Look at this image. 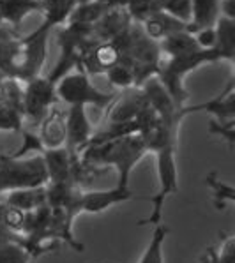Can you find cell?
Returning <instances> with one entry per match:
<instances>
[{"instance_id":"cell-1","label":"cell","mask_w":235,"mask_h":263,"mask_svg":"<svg viewBox=\"0 0 235 263\" xmlns=\"http://www.w3.org/2000/svg\"><path fill=\"white\" fill-rule=\"evenodd\" d=\"M149 152L141 135H129L122 138L88 143L80 154V164L91 166H113L117 170V187H129V177L136 163Z\"/></svg>"},{"instance_id":"cell-2","label":"cell","mask_w":235,"mask_h":263,"mask_svg":"<svg viewBox=\"0 0 235 263\" xmlns=\"http://www.w3.org/2000/svg\"><path fill=\"white\" fill-rule=\"evenodd\" d=\"M46 184L48 173L41 154L32 157H13L0 154V194L44 187Z\"/></svg>"},{"instance_id":"cell-3","label":"cell","mask_w":235,"mask_h":263,"mask_svg":"<svg viewBox=\"0 0 235 263\" xmlns=\"http://www.w3.org/2000/svg\"><path fill=\"white\" fill-rule=\"evenodd\" d=\"M157 159V193L152 198H147L152 203V210L149 217L140 221L141 226L147 224H159L163 222V207L165 200L170 194H175L179 191V170H177L175 159V143H166L156 151Z\"/></svg>"},{"instance_id":"cell-4","label":"cell","mask_w":235,"mask_h":263,"mask_svg":"<svg viewBox=\"0 0 235 263\" xmlns=\"http://www.w3.org/2000/svg\"><path fill=\"white\" fill-rule=\"evenodd\" d=\"M57 99L67 106H97L104 108L112 103V96L101 92L88 80L83 71L67 72L55 83Z\"/></svg>"},{"instance_id":"cell-5","label":"cell","mask_w":235,"mask_h":263,"mask_svg":"<svg viewBox=\"0 0 235 263\" xmlns=\"http://www.w3.org/2000/svg\"><path fill=\"white\" fill-rule=\"evenodd\" d=\"M57 94H55V85L48 82V78H35L25 82V88H23L22 96V111L23 119L30 120L34 124H41L50 108L57 104Z\"/></svg>"},{"instance_id":"cell-6","label":"cell","mask_w":235,"mask_h":263,"mask_svg":"<svg viewBox=\"0 0 235 263\" xmlns=\"http://www.w3.org/2000/svg\"><path fill=\"white\" fill-rule=\"evenodd\" d=\"M64 122H66V143H64V147L75 159H78L80 154L85 151V147L91 143L92 136H94V129L88 120L87 108L67 106Z\"/></svg>"},{"instance_id":"cell-7","label":"cell","mask_w":235,"mask_h":263,"mask_svg":"<svg viewBox=\"0 0 235 263\" xmlns=\"http://www.w3.org/2000/svg\"><path fill=\"white\" fill-rule=\"evenodd\" d=\"M136 193H133L129 187H113L108 191H88L80 194L78 210L80 214H101L104 210L112 209L113 205L125 203V201L136 200Z\"/></svg>"},{"instance_id":"cell-8","label":"cell","mask_w":235,"mask_h":263,"mask_svg":"<svg viewBox=\"0 0 235 263\" xmlns=\"http://www.w3.org/2000/svg\"><path fill=\"white\" fill-rule=\"evenodd\" d=\"M66 110H60L57 104L50 108V111L44 115V119L39 124V140L43 148H60L66 143Z\"/></svg>"},{"instance_id":"cell-9","label":"cell","mask_w":235,"mask_h":263,"mask_svg":"<svg viewBox=\"0 0 235 263\" xmlns=\"http://www.w3.org/2000/svg\"><path fill=\"white\" fill-rule=\"evenodd\" d=\"M129 25H131V18H129V14L125 13L122 6L110 7L92 25V37L99 43H108Z\"/></svg>"},{"instance_id":"cell-10","label":"cell","mask_w":235,"mask_h":263,"mask_svg":"<svg viewBox=\"0 0 235 263\" xmlns=\"http://www.w3.org/2000/svg\"><path fill=\"white\" fill-rule=\"evenodd\" d=\"M193 111H209L216 117V122H233L235 117V88H233V82L228 83V87L225 88L221 96L214 97V99L207 101L204 104H196V106L191 108H182L180 110V117L188 115V113Z\"/></svg>"},{"instance_id":"cell-11","label":"cell","mask_w":235,"mask_h":263,"mask_svg":"<svg viewBox=\"0 0 235 263\" xmlns=\"http://www.w3.org/2000/svg\"><path fill=\"white\" fill-rule=\"evenodd\" d=\"M141 28H143L145 35L156 43H161L163 39H166L172 34H175V32L188 30V27H186L184 23L179 22V20H175L173 16L166 14L165 11H157V13L149 16V18L143 22Z\"/></svg>"},{"instance_id":"cell-12","label":"cell","mask_w":235,"mask_h":263,"mask_svg":"<svg viewBox=\"0 0 235 263\" xmlns=\"http://www.w3.org/2000/svg\"><path fill=\"white\" fill-rule=\"evenodd\" d=\"M220 18V0H191V23L188 25L189 34L200 28L214 27Z\"/></svg>"},{"instance_id":"cell-13","label":"cell","mask_w":235,"mask_h":263,"mask_svg":"<svg viewBox=\"0 0 235 263\" xmlns=\"http://www.w3.org/2000/svg\"><path fill=\"white\" fill-rule=\"evenodd\" d=\"M4 203L22 214L34 212L38 209L46 207V191H44V187H35L7 193V198Z\"/></svg>"},{"instance_id":"cell-14","label":"cell","mask_w":235,"mask_h":263,"mask_svg":"<svg viewBox=\"0 0 235 263\" xmlns=\"http://www.w3.org/2000/svg\"><path fill=\"white\" fill-rule=\"evenodd\" d=\"M145 106H147V103H145L141 90L136 92V94L133 92V94L124 96L110 111V122L108 124H120V122L138 120V115Z\"/></svg>"},{"instance_id":"cell-15","label":"cell","mask_w":235,"mask_h":263,"mask_svg":"<svg viewBox=\"0 0 235 263\" xmlns=\"http://www.w3.org/2000/svg\"><path fill=\"white\" fill-rule=\"evenodd\" d=\"M43 9V0H0V22L18 27L32 11Z\"/></svg>"},{"instance_id":"cell-16","label":"cell","mask_w":235,"mask_h":263,"mask_svg":"<svg viewBox=\"0 0 235 263\" xmlns=\"http://www.w3.org/2000/svg\"><path fill=\"white\" fill-rule=\"evenodd\" d=\"M216 48L221 60H233L235 55V20L220 16L216 22Z\"/></svg>"},{"instance_id":"cell-17","label":"cell","mask_w":235,"mask_h":263,"mask_svg":"<svg viewBox=\"0 0 235 263\" xmlns=\"http://www.w3.org/2000/svg\"><path fill=\"white\" fill-rule=\"evenodd\" d=\"M159 50H163L165 53L170 57H179V55L198 51L200 48H198L196 41H194L193 34H189L188 30H182L163 39V41L159 43Z\"/></svg>"},{"instance_id":"cell-18","label":"cell","mask_w":235,"mask_h":263,"mask_svg":"<svg viewBox=\"0 0 235 263\" xmlns=\"http://www.w3.org/2000/svg\"><path fill=\"white\" fill-rule=\"evenodd\" d=\"M168 232L170 230L165 222H159V224L154 226L151 242H149L147 249L143 251L138 263H165L163 248H165V240H166Z\"/></svg>"},{"instance_id":"cell-19","label":"cell","mask_w":235,"mask_h":263,"mask_svg":"<svg viewBox=\"0 0 235 263\" xmlns=\"http://www.w3.org/2000/svg\"><path fill=\"white\" fill-rule=\"evenodd\" d=\"M108 9H110V6L96 2V0H91V2H85V4H78V6L71 11L69 18H67V23H85V25H94L97 20L106 13Z\"/></svg>"},{"instance_id":"cell-20","label":"cell","mask_w":235,"mask_h":263,"mask_svg":"<svg viewBox=\"0 0 235 263\" xmlns=\"http://www.w3.org/2000/svg\"><path fill=\"white\" fill-rule=\"evenodd\" d=\"M75 7L76 0H43V9L44 14H46L44 23L51 28L57 23L66 22Z\"/></svg>"},{"instance_id":"cell-21","label":"cell","mask_w":235,"mask_h":263,"mask_svg":"<svg viewBox=\"0 0 235 263\" xmlns=\"http://www.w3.org/2000/svg\"><path fill=\"white\" fill-rule=\"evenodd\" d=\"M104 74L108 76L110 83L113 87H119V88H131L133 85H136L135 80V72H133L131 66L125 62L124 59H119V62L115 66H112Z\"/></svg>"},{"instance_id":"cell-22","label":"cell","mask_w":235,"mask_h":263,"mask_svg":"<svg viewBox=\"0 0 235 263\" xmlns=\"http://www.w3.org/2000/svg\"><path fill=\"white\" fill-rule=\"evenodd\" d=\"M120 6L125 9V13L129 14V18L131 20L135 18L141 23H143L151 14L161 11L159 4H157L156 0H122Z\"/></svg>"},{"instance_id":"cell-23","label":"cell","mask_w":235,"mask_h":263,"mask_svg":"<svg viewBox=\"0 0 235 263\" xmlns=\"http://www.w3.org/2000/svg\"><path fill=\"white\" fill-rule=\"evenodd\" d=\"M23 129V111L22 108L0 101V131L20 133Z\"/></svg>"},{"instance_id":"cell-24","label":"cell","mask_w":235,"mask_h":263,"mask_svg":"<svg viewBox=\"0 0 235 263\" xmlns=\"http://www.w3.org/2000/svg\"><path fill=\"white\" fill-rule=\"evenodd\" d=\"M34 256L20 242L0 244V263H32Z\"/></svg>"},{"instance_id":"cell-25","label":"cell","mask_w":235,"mask_h":263,"mask_svg":"<svg viewBox=\"0 0 235 263\" xmlns=\"http://www.w3.org/2000/svg\"><path fill=\"white\" fill-rule=\"evenodd\" d=\"M161 11L179 20L186 27L191 23V0H166L161 6Z\"/></svg>"},{"instance_id":"cell-26","label":"cell","mask_w":235,"mask_h":263,"mask_svg":"<svg viewBox=\"0 0 235 263\" xmlns=\"http://www.w3.org/2000/svg\"><path fill=\"white\" fill-rule=\"evenodd\" d=\"M207 184L216 191V203L218 209H225V205L232 203L233 201V187L228 184H225L220 179H214L212 175L207 177Z\"/></svg>"},{"instance_id":"cell-27","label":"cell","mask_w":235,"mask_h":263,"mask_svg":"<svg viewBox=\"0 0 235 263\" xmlns=\"http://www.w3.org/2000/svg\"><path fill=\"white\" fill-rule=\"evenodd\" d=\"M20 133L23 135V143H22V147H20L14 154H11L13 157H25L30 151H38V152L44 151L43 145H41V140H39V136L35 135V133L27 131V129H22Z\"/></svg>"},{"instance_id":"cell-28","label":"cell","mask_w":235,"mask_h":263,"mask_svg":"<svg viewBox=\"0 0 235 263\" xmlns=\"http://www.w3.org/2000/svg\"><path fill=\"white\" fill-rule=\"evenodd\" d=\"M193 37L200 50H214L216 48V28L214 27L200 28L194 32Z\"/></svg>"},{"instance_id":"cell-29","label":"cell","mask_w":235,"mask_h":263,"mask_svg":"<svg viewBox=\"0 0 235 263\" xmlns=\"http://www.w3.org/2000/svg\"><path fill=\"white\" fill-rule=\"evenodd\" d=\"M6 242H20V244H23V237L14 233L13 230L7 226L6 219H4L2 203H0V244H6Z\"/></svg>"},{"instance_id":"cell-30","label":"cell","mask_w":235,"mask_h":263,"mask_svg":"<svg viewBox=\"0 0 235 263\" xmlns=\"http://www.w3.org/2000/svg\"><path fill=\"white\" fill-rule=\"evenodd\" d=\"M220 16L235 20V0H220Z\"/></svg>"},{"instance_id":"cell-31","label":"cell","mask_w":235,"mask_h":263,"mask_svg":"<svg viewBox=\"0 0 235 263\" xmlns=\"http://www.w3.org/2000/svg\"><path fill=\"white\" fill-rule=\"evenodd\" d=\"M85 2H91V0H76V6H78V4H85Z\"/></svg>"},{"instance_id":"cell-32","label":"cell","mask_w":235,"mask_h":263,"mask_svg":"<svg viewBox=\"0 0 235 263\" xmlns=\"http://www.w3.org/2000/svg\"><path fill=\"white\" fill-rule=\"evenodd\" d=\"M156 2H157V4H159V7H161V6H163V4L166 2V0H156Z\"/></svg>"}]
</instances>
